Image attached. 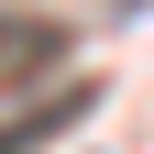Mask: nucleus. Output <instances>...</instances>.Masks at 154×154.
Segmentation results:
<instances>
[{"label": "nucleus", "instance_id": "f03ea898", "mask_svg": "<svg viewBox=\"0 0 154 154\" xmlns=\"http://www.w3.org/2000/svg\"><path fill=\"white\" fill-rule=\"evenodd\" d=\"M77 110H88V88H55V99H44V110H22V121H0V154H44V143H55V132H66V121H77Z\"/></svg>", "mask_w": 154, "mask_h": 154}, {"label": "nucleus", "instance_id": "f257e3e1", "mask_svg": "<svg viewBox=\"0 0 154 154\" xmlns=\"http://www.w3.org/2000/svg\"><path fill=\"white\" fill-rule=\"evenodd\" d=\"M55 66H66V33L33 22V11H0V99L33 88V77H55Z\"/></svg>", "mask_w": 154, "mask_h": 154}]
</instances>
